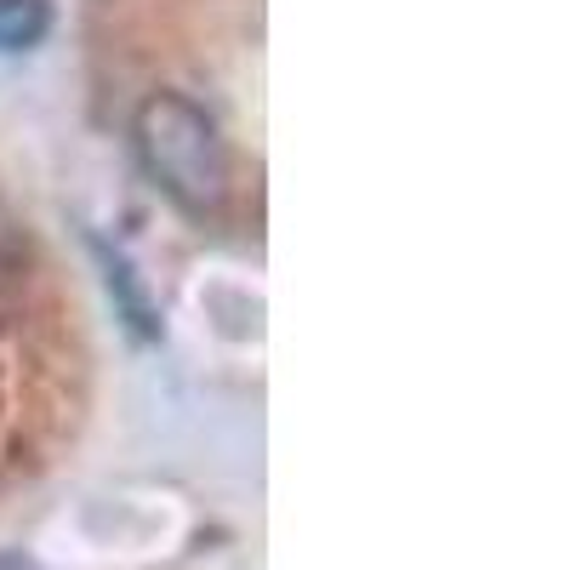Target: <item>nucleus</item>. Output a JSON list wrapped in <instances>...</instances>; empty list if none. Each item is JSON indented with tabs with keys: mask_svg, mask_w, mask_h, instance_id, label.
<instances>
[{
	"mask_svg": "<svg viewBox=\"0 0 570 570\" xmlns=\"http://www.w3.org/2000/svg\"><path fill=\"white\" fill-rule=\"evenodd\" d=\"M52 29V0H0V52H29Z\"/></svg>",
	"mask_w": 570,
	"mask_h": 570,
	"instance_id": "7ed1b4c3",
	"label": "nucleus"
},
{
	"mask_svg": "<svg viewBox=\"0 0 570 570\" xmlns=\"http://www.w3.org/2000/svg\"><path fill=\"white\" fill-rule=\"evenodd\" d=\"M131 142L137 160L160 183V195L177 200L188 217H217L234 195V160L217 120L183 98V91H155L131 115Z\"/></svg>",
	"mask_w": 570,
	"mask_h": 570,
	"instance_id": "f257e3e1",
	"label": "nucleus"
},
{
	"mask_svg": "<svg viewBox=\"0 0 570 570\" xmlns=\"http://www.w3.org/2000/svg\"><path fill=\"white\" fill-rule=\"evenodd\" d=\"M29 279H35V246L23 223L7 212V200H0V303H18L29 292Z\"/></svg>",
	"mask_w": 570,
	"mask_h": 570,
	"instance_id": "f03ea898",
	"label": "nucleus"
},
{
	"mask_svg": "<svg viewBox=\"0 0 570 570\" xmlns=\"http://www.w3.org/2000/svg\"><path fill=\"white\" fill-rule=\"evenodd\" d=\"M0 570H35L23 553H0Z\"/></svg>",
	"mask_w": 570,
	"mask_h": 570,
	"instance_id": "20e7f679",
	"label": "nucleus"
}]
</instances>
